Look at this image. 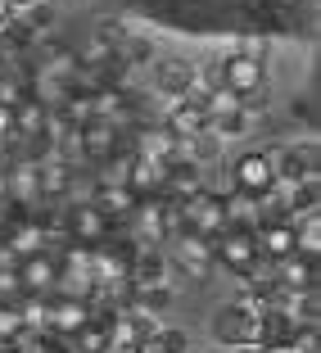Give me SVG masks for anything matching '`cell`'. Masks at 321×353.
Returning <instances> with one entry per match:
<instances>
[{"instance_id": "f546056e", "label": "cell", "mask_w": 321, "mask_h": 353, "mask_svg": "<svg viewBox=\"0 0 321 353\" xmlns=\"http://www.w3.org/2000/svg\"><path fill=\"white\" fill-rule=\"evenodd\" d=\"M10 353H32V349H28V344H14V349H10Z\"/></svg>"}, {"instance_id": "cb8c5ba5", "label": "cell", "mask_w": 321, "mask_h": 353, "mask_svg": "<svg viewBox=\"0 0 321 353\" xmlns=\"http://www.w3.org/2000/svg\"><path fill=\"white\" fill-rule=\"evenodd\" d=\"M19 299H23L19 268H0V303H19Z\"/></svg>"}, {"instance_id": "8992f818", "label": "cell", "mask_w": 321, "mask_h": 353, "mask_svg": "<svg viewBox=\"0 0 321 353\" xmlns=\"http://www.w3.org/2000/svg\"><path fill=\"white\" fill-rule=\"evenodd\" d=\"M276 186V168H271V159L262 154V150H249V154L236 159V168H231V190H245V195L258 199L262 190Z\"/></svg>"}, {"instance_id": "e0dca14e", "label": "cell", "mask_w": 321, "mask_h": 353, "mask_svg": "<svg viewBox=\"0 0 321 353\" xmlns=\"http://www.w3.org/2000/svg\"><path fill=\"white\" fill-rule=\"evenodd\" d=\"M37 186H41V204H50V199L73 195L77 176H73V168L59 163V159H41V163H37Z\"/></svg>"}, {"instance_id": "44dd1931", "label": "cell", "mask_w": 321, "mask_h": 353, "mask_svg": "<svg viewBox=\"0 0 321 353\" xmlns=\"http://www.w3.org/2000/svg\"><path fill=\"white\" fill-rule=\"evenodd\" d=\"M19 317H23V331L28 335H45L50 331V294H23Z\"/></svg>"}, {"instance_id": "30bf717a", "label": "cell", "mask_w": 321, "mask_h": 353, "mask_svg": "<svg viewBox=\"0 0 321 353\" xmlns=\"http://www.w3.org/2000/svg\"><path fill=\"white\" fill-rule=\"evenodd\" d=\"M253 245H258V259L262 263H280L294 254V222H258L253 227Z\"/></svg>"}, {"instance_id": "484cf974", "label": "cell", "mask_w": 321, "mask_h": 353, "mask_svg": "<svg viewBox=\"0 0 321 353\" xmlns=\"http://www.w3.org/2000/svg\"><path fill=\"white\" fill-rule=\"evenodd\" d=\"M163 344H167V353H186L190 349V340L181 331H163Z\"/></svg>"}, {"instance_id": "d4e9b609", "label": "cell", "mask_w": 321, "mask_h": 353, "mask_svg": "<svg viewBox=\"0 0 321 353\" xmlns=\"http://www.w3.org/2000/svg\"><path fill=\"white\" fill-rule=\"evenodd\" d=\"M132 353H167L163 331H158V335H145V340H136V349H132Z\"/></svg>"}, {"instance_id": "f1b7e54d", "label": "cell", "mask_w": 321, "mask_h": 353, "mask_svg": "<svg viewBox=\"0 0 321 353\" xmlns=\"http://www.w3.org/2000/svg\"><path fill=\"white\" fill-rule=\"evenodd\" d=\"M10 14H14V10H10V0H0V28L10 23Z\"/></svg>"}, {"instance_id": "603a6c76", "label": "cell", "mask_w": 321, "mask_h": 353, "mask_svg": "<svg viewBox=\"0 0 321 353\" xmlns=\"http://www.w3.org/2000/svg\"><path fill=\"white\" fill-rule=\"evenodd\" d=\"M23 317H19V303H0V340L5 344H23Z\"/></svg>"}, {"instance_id": "4316f807", "label": "cell", "mask_w": 321, "mask_h": 353, "mask_svg": "<svg viewBox=\"0 0 321 353\" xmlns=\"http://www.w3.org/2000/svg\"><path fill=\"white\" fill-rule=\"evenodd\" d=\"M14 213H19V208H14V204H5V199H0V236H5V227H10V218H14Z\"/></svg>"}, {"instance_id": "5bb4252c", "label": "cell", "mask_w": 321, "mask_h": 353, "mask_svg": "<svg viewBox=\"0 0 321 353\" xmlns=\"http://www.w3.org/2000/svg\"><path fill=\"white\" fill-rule=\"evenodd\" d=\"M19 281H23V294H54V281H59L54 254H32V259H23Z\"/></svg>"}, {"instance_id": "277c9868", "label": "cell", "mask_w": 321, "mask_h": 353, "mask_svg": "<svg viewBox=\"0 0 321 353\" xmlns=\"http://www.w3.org/2000/svg\"><path fill=\"white\" fill-rule=\"evenodd\" d=\"M213 263L236 272V276H249V272L262 263L258 245H253V231H222V236L213 240Z\"/></svg>"}, {"instance_id": "d6986e66", "label": "cell", "mask_w": 321, "mask_h": 353, "mask_svg": "<svg viewBox=\"0 0 321 353\" xmlns=\"http://www.w3.org/2000/svg\"><path fill=\"white\" fill-rule=\"evenodd\" d=\"M45 123H50V109H45L41 100H19L14 104V136H23V141H41L45 136Z\"/></svg>"}, {"instance_id": "5b68a950", "label": "cell", "mask_w": 321, "mask_h": 353, "mask_svg": "<svg viewBox=\"0 0 321 353\" xmlns=\"http://www.w3.org/2000/svg\"><path fill=\"white\" fill-rule=\"evenodd\" d=\"M258 317H249V312H240L236 303H227V308L213 312V340L218 344H231V349H258Z\"/></svg>"}, {"instance_id": "9c48e42d", "label": "cell", "mask_w": 321, "mask_h": 353, "mask_svg": "<svg viewBox=\"0 0 321 353\" xmlns=\"http://www.w3.org/2000/svg\"><path fill=\"white\" fill-rule=\"evenodd\" d=\"M154 86L163 95H176V100H199V73L186 59H163L154 63Z\"/></svg>"}, {"instance_id": "9a60e30c", "label": "cell", "mask_w": 321, "mask_h": 353, "mask_svg": "<svg viewBox=\"0 0 321 353\" xmlns=\"http://www.w3.org/2000/svg\"><path fill=\"white\" fill-rule=\"evenodd\" d=\"M91 204L104 213V222H109V227H118V222H127L136 213V204H141V199H136L127 186H109V181H100V186H95V195H91Z\"/></svg>"}, {"instance_id": "52a82bcc", "label": "cell", "mask_w": 321, "mask_h": 353, "mask_svg": "<svg viewBox=\"0 0 321 353\" xmlns=\"http://www.w3.org/2000/svg\"><path fill=\"white\" fill-rule=\"evenodd\" d=\"M77 141H82V163H114L118 154H123V132L109 123H86L82 132H77Z\"/></svg>"}, {"instance_id": "3957f363", "label": "cell", "mask_w": 321, "mask_h": 353, "mask_svg": "<svg viewBox=\"0 0 321 353\" xmlns=\"http://www.w3.org/2000/svg\"><path fill=\"white\" fill-rule=\"evenodd\" d=\"M181 222H186L190 236H204V240H218L227 231V208H222V195L213 190H199L181 204Z\"/></svg>"}, {"instance_id": "ffe728a7", "label": "cell", "mask_w": 321, "mask_h": 353, "mask_svg": "<svg viewBox=\"0 0 321 353\" xmlns=\"http://www.w3.org/2000/svg\"><path fill=\"white\" fill-rule=\"evenodd\" d=\"M222 208H227V231H253L258 227V199L245 195V190L222 195Z\"/></svg>"}, {"instance_id": "7c38bea8", "label": "cell", "mask_w": 321, "mask_h": 353, "mask_svg": "<svg viewBox=\"0 0 321 353\" xmlns=\"http://www.w3.org/2000/svg\"><path fill=\"white\" fill-rule=\"evenodd\" d=\"M163 132L172 136V141H195V136H204L208 118H204V109H199V100H176L163 118Z\"/></svg>"}, {"instance_id": "83f0119b", "label": "cell", "mask_w": 321, "mask_h": 353, "mask_svg": "<svg viewBox=\"0 0 321 353\" xmlns=\"http://www.w3.org/2000/svg\"><path fill=\"white\" fill-rule=\"evenodd\" d=\"M253 353H299V349L285 340V344H262V349H253Z\"/></svg>"}, {"instance_id": "ac0fdd59", "label": "cell", "mask_w": 321, "mask_h": 353, "mask_svg": "<svg viewBox=\"0 0 321 353\" xmlns=\"http://www.w3.org/2000/svg\"><path fill=\"white\" fill-rule=\"evenodd\" d=\"M204 190V176H199V163H172L167 168V181H163V195L167 204H186L190 195H199Z\"/></svg>"}, {"instance_id": "2e32d148", "label": "cell", "mask_w": 321, "mask_h": 353, "mask_svg": "<svg viewBox=\"0 0 321 353\" xmlns=\"http://www.w3.org/2000/svg\"><path fill=\"white\" fill-rule=\"evenodd\" d=\"M271 276H276L280 290H317V259L290 254V259L271 263Z\"/></svg>"}, {"instance_id": "7a4b0ae2", "label": "cell", "mask_w": 321, "mask_h": 353, "mask_svg": "<svg viewBox=\"0 0 321 353\" xmlns=\"http://www.w3.org/2000/svg\"><path fill=\"white\" fill-rule=\"evenodd\" d=\"M167 245H172V250H167V263L190 281H208V272L218 268V263H213V240H204V236L181 231V236H172Z\"/></svg>"}, {"instance_id": "8fae6325", "label": "cell", "mask_w": 321, "mask_h": 353, "mask_svg": "<svg viewBox=\"0 0 321 353\" xmlns=\"http://www.w3.org/2000/svg\"><path fill=\"white\" fill-rule=\"evenodd\" d=\"M91 322V303L86 299H68V294H50V335L73 340L82 326Z\"/></svg>"}, {"instance_id": "4fadbf2b", "label": "cell", "mask_w": 321, "mask_h": 353, "mask_svg": "<svg viewBox=\"0 0 321 353\" xmlns=\"http://www.w3.org/2000/svg\"><path fill=\"white\" fill-rule=\"evenodd\" d=\"M167 168H172V163H145V159H132L123 186L132 190L136 199H158V195H163V181H167Z\"/></svg>"}, {"instance_id": "6da1fadb", "label": "cell", "mask_w": 321, "mask_h": 353, "mask_svg": "<svg viewBox=\"0 0 321 353\" xmlns=\"http://www.w3.org/2000/svg\"><path fill=\"white\" fill-rule=\"evenodd\" d=\"M213 86H227L231 95L249 100L253 91L267 86V68H262L258 54H231V59H222L218 68H213Z\"/></svg>"}, {"instance_id": "7402d4cb", "label": "cell", "mask_w": 321, "mask_h": 353, "mask_svg": "<svg viewBox=\"0 0 321 353\" xmlns=\"http://www.w3.org/2000/svg\"><path fill=\"white\" fill-rule=\"evenodd\" d=\"M73 353H109V312L91 317V322L73 335Z\"/></svg>"}, {"instance_id": "ba28073f", "label": "cell", "mask_w": 321, "mask_h": 353, "mask_svg": "<svg viewBox=\"0 0 321 353\" xmlns=\"http://www.w3.org/2000/svg\"><path fill=\"white\" fill-rule=\"evenodd\" d=\"M109 236H114V227L104 222V213L91 204V199L68 208V240H73V245L91 250V245H100V240H109Z\"/></svg>"}]
</instances>
